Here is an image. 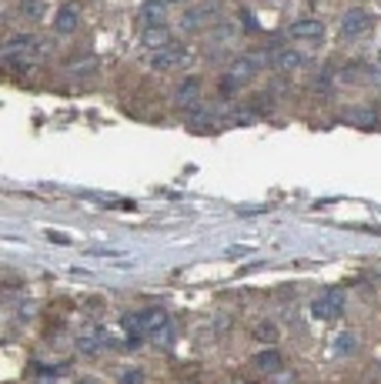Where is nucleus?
Wrapping results in <instances>:
<instances>
[{
	"instance_id": "8",
	"label": "nucleus",
	"mask_w": 381,
	"mask_h": 384,
	"mask_svg": "<svg viewBox=\"0 0 381 384\" xmlns=\"http://www.w3.org/2000/svg\"><path fill=\"white\" fill-rule=\"evenodd\" d=\"M288 37L291 40H308V44H315V40L325 37V24L318 20V17H305V20H294L288 27Z\"/></svg>"
},
{
	"instance_id": "14",
	"label": "nucleus",
	"mask_w": 381,
	"mask_h": 384,
	"mask_svg": "<svg viewBox=\"0 0 381 384\" xmlns=\"http://www.w3.org/2000/svg\"><path fill=\"white\" fill-rule=\"evenodd\" d=\"M140 20H144V27L167 24V0H144V7H140Z\"/></svg>"
},
{
	"instance_id": "19",
	"label": "nucleus",
	"mask_w": 381,
	"mask_h": 384,
	"mask_svg": "<svg viewBox=\"0 0 381 384\" xmlns=\"http://www.w3.org/2000/svg\"><path fill=\"white\" fill-rule=\"evenodd\" d=\"M20 13H24L27 20H40V17H44V4H40V0H24V4H20Z\"/></svg>"
},
{
	"instance_id": "10",
	"label": "nucleus",
	"mask_w": 381,
	"mask_h": 384,
	"mask_svg": "<svg viewBox=\"0 0 381 384\" xmlns=\"http://www.w3.org/2000/svg\"><path fill=\"white\" fill-rule=\"evenodd\" d=\"M140 40H144V47L147 51H164V47H174V37H171V27L161 24V27H144V34H140Z\"/></svg>"
},
{
	"instance_id": "13",
	"label": "nucleus",
	"mask_w": 381,
	"mask_h": 384,
	"mask_svg": "<svg viewBox=\"0 0 381 384\" xmlns=\"http://www.w3.org/2000/svg\"><path fill=\"white\" fill-rule=\"evenodd\" d=\"M271 67H274L278 74H291V70H298V67H305V54L294 51V47H284V51L274 54Z\"/></svg>"
},
{
	"instance_id": "7",
	"label": "nucleus",
	"mask_w": 381,
	"mask_h": 384,
	"mask_svg": "<svg viewBox=\"0 0 381 384\" xmlns=\"http://www.w3.org/2000/svg\"><path fill=\"white\" fill-rule=\"evenodd\" d=\"M341 304H344L341 291H325L318 301H311V314H315V318L331 321V318H338V314H341Z\"/></svg>"
},
{
	"instance_id": "31",
	"label": "nucleus",
	"mask_w": 381,
	"mask_h": 384,
	"mask_svg": "<svg viewBox=\"0 0 381 384\" xmlns=\"http://www.w3.org/2000/svg\"><path fill=\"white\" fill-rule=\"evenodd\" d=\"M224 384H234V381H224Z\"/></svg>"
},
{
	"instance_id": "5",
	"label": "nucleus",
	"mask_w": 381,
	"mask_h": 384,
	"mask_svg": "<svg viewBox=\"0 0 381 384\" xmlns=\"http://www.w3.org/2000/svg\"><path fill=\"white\" fill-rule=\"evenodd\" d=\"M371 30V13L365 7H355V11H348L341 17V37L355 40V37H365Z\"/></svg>"
},
{
	"instance_id": "22",
	"label": "nucleus",
	"mask_w": 381,
	"mask_h": 384,
	"mask_svg": "<svg viewBox=\"0 0 381 384\" xmlns=\"http://www.w3.org/2000/svg\"><path fill=\"white\" fill-rule=\"evenodd\" d=\"M171 337H174V328L167 324L164 331H157V334H154V337H151V341H154V345H171Z\"/></svg>"
},
{
	"instance_id": "11",
	"label": "nucleus",
	"mask_w": 381,
	"mask_h": 384,
	"mask_svg": "<svg viewBox=\"0 0 381 384\" xmlns=\"http://www.w3.org/2000/svg\"><path fill=\"white\" fill-rule=\"evenodd\" d=\"M171 318H167L164 307H147V311H140V328H144V337H154L157 331H164Z\"/></svg>"
},
{
	"instance_id": "16",
	"label": "nucleus",
	"mask_w": 381,
	"mask_h": 384,
	"mask_svg": "<svg viewBox=\"0 0 381 384\" xmlns=\"http://www.w3.org/2000/svg\"><path fill=\"white\" fill-rule=\"evenodd\" d=\"M358 351V337L351 331H338L331 337V354L334 358H348V354H355Z\"/></svg>"
},
{
	"instance_id": "6",
	"label": "nucleus",
	"mask_w": 381,
	"mask_h": 384,
	"mask_svg": "<svg viewBox=\"0 0 381 384\" xmlns=\"http://www.w3.org/2000/svg\"><path fill=\"white\" fill-rule=\"evenodd\" d=\"M174 104L181 111H190L201 104V77H184L178 87H174Z\"/></svg>"
},
{
	"instance_id": "9",
	"label": "nucleus",
	"mask_w": 381,
	"mask_h": 384,
	"mask_svg": "<svg viewBox=\"0 0 381 384\" xmlns=\"http://www.w3.org/2000/svg\"><path fill=\"white\" fill-rule=\"evenodd\" d=\"M77 354H97L104 345H107V334H104L101 324H94V328H84V331L77 334Z\"/></svg>"
},
{
	"instance_id": "18",
	"label": "nucleus",
	"mask_w": 381,
	"mask_h": 384,
	"mask_svg": "<svg viewBox=\"0 0 381 384\" xmlns=\"http://www.w3.org/2000/svg\"><path fill=\"white\" fill-rule=\"evenodd\" d=\"M94 67H97V61H94L90 54H80V57H71V61L64 64V70H67V74H90Z\"/></svg>"
},
{
	"instance_id": "4",
	"label": "nucleus",
	"mask_w": 381,
	"mask_h": 384,
	"mask_svg": "<svg viewBox=\"0 0 381 384\" xmlns=\"http://www.w3.org/2000/svg\"><path fill=\"white\" fill-rule=\"evenodd\" d=\"M258 70H261V61H258V57H234L231 67L224 70V77H228L234 87H241V84H251Z\"/></svg>"
},
{
	"instance_id": "15",
	"label": "nucleus",
	"mask_w": 381,
	"mask_h": 384,
	"mask_svg": "<svg viewBox=\"0 0 381 384\" xmlns=\"http://www.w3.org/2000/svg\"><path fill=\"white\" fill-rule=\"evenodd\" d=\"M77 24H80V11H77V4H64L61 11H57V20H54L57 34H74Z\"/></svg>"
},
{
	"instance_id": "2",
	"label": "nucleus",
	"mask_w": 381,
	"mask_h": 384,
	"mask_svg": "<svg viewBox=\"0 0 381 384\" xmlns=\"http://www.w3.org/2000/svg\"><path fill=\"white\" fill-rule=\"evenodd\" d=\"M190 61H194V54H190L188 47L174 44V47H164V51L154 54L151 67L154 70H161V74H167V70H184V67H190Z\"/></svg>"
},
{
	"instance_id": "28",
	"label": "nucleus",
	"mask_w": 381,
	"mask_h": 384,
	"mask_svg": "<svg viewBox=\"0 0 381 384\" xmlns=\"http://www.w3.org/2000/svg\"><path fill=\"white\" fill-rule=\"evenodd\" d=\"M231 381H234V384H248V381H244V378H231Z\"/></svg>"
},
{
	"instance_id": "26",
	"label": "nucleus",
	"mask_w": 381,
	"mask_h": 384,
	"mask_svg": "<svg viewBox=\"0 0 381 384\" xmlns=\"http://www.w3.org/2000/svg\"><path fill=\"white\" fill-rule=\"evenodd\" d=\"M171 4H174V7H181V4H188V0H167V7H171Z\"/></svg>"
},
{
	"instance_id": "24",
	"label": "nucleus",
	"mask_w": 381,
	"mask_h": 384,
	"mask_svg": "<svg viewBox=\"0 0 381 384\" xmlns=\"http://www.w3.org/2000/svg\"><path fill=\"white\" fill-rule=\"evenodd\" d=\"M291 381H294V374H291V371H284V368H281V371L274 374V381H271V384H291Z\"/></svg>"
},
{
	"instance_id": "27",
	"label": "nucleus",
	"mask_w": 381,
	"mask_h": 384,
	"mask_svg": "<svg viewBox=\"0 0 381 384\" xmlns=\"http://www.w3.org/2000/svg\"><path fill=\"white\" fill-rule=\"evenodd\" d=\"M74 384H94V381H90V378H80V381H74Z\"/></svg>"
},
{
	"instance_id": "23",
	"label": "nucleus",
	"mask_w": 381,
	"mask_h": 384,
	"mask_svg": "<svg viewBox=\"0 0 381 384\" xmlns=\"http://www.w3.org/2000/svg\"><path fill=\"white\" fill-rule=\"evenodd\" d=\"M234 90H238V87L231 84L228 77H221V84H217V94H221V97H234Z\"/></svg>"
},
{
	"instance_id": "3",
	"label": "nucleus",
	"mask_w": 381,
	"mask_h": 384,
	"mask_svg": "<svg viewBox=\"0 0 381 384\" xmlns=\"http://www.w3.org/2000/svg\"><path fill=\"white\" fill-rule=\"evenodd\" d=\"M217 17H221V4L207 0V4H201V7H188L184 17H181V27H184V30H201V27L214 24Z\"/></svg>"
},
{
	"instance_id": "12",
	"label": "nucleus",
	"mask_w": 381,
	"mask_h": 384,
	"mask_svg": "<svg viewBox=\"0 0 381 384\" xmlns=\"http://www.w3.org/2000/svg\"><path fill=\"white\" fill-rule=\"evenodd\" d=\"M284 368V354H281L278 347H265L261 354H254V371L261 374H278Z\"/></svg>"
},
{
	"instance_id": "1",
	"label": "nucleus",
	"mask_w": 381,
	"mask_h": 384,
	"mask_svg": "<svg viewBox=\"0 0 381 384\" xmlns=\"http://www.w3.org/2000/svg\"><path fill=\"white\" fill-rule=\"evenodd\" d=\"M51 40L37 37V34H20V37L7 40L4 47H0V57L7 61V64H34V61H47L51 57Z\"/></svg>"
},
{
	"instance_id": "25",
	"label": "nucleus",
	"mask_w": 381,
	"mask_h": 384,
	"mask_svg": "<svg viewBox=\"0 0 381 384\" xmlns=\"http://www.w3.org/2000/svg\"><path fill=\"white\" fill-rule=\"evenodd\" d=\"M90 254H97V257H121L117 251H101V247H90Z\"/></svg>"
},
{
	"instance_id": "30",
	"label": "nucleus",
	"mask_w": 381,
	"mask_h": 384,
	"mask_svg": "<svg viewBox=\"0 0 381 384\" xmlns=\"http://www.w3.org/2000/svg\"><path fill=\"white\" fill-rule=\"evenodd\" d=\"M378 61H381V51H378Z\"/></svg>"
},
{
	"instance_id": "21",
	"label": "nucleus",
	"mask_w": 381,
	"mask_h": 384,
	"mask_svg": "<svg viewBox=\"0 0 381 384\" xmlns=\"http://www.w3.org/2000/svg\"><path fill=\"white\" fill-rule=\"evenodd\" d=\"M348 120H355V124H365V128H371V124H375V114H371V111H348Z\"/></svg>"
},
{
	"instance_id": "17",
	"label": "nucleus",
	"mask_w": 381,
	"mask_h": 384,
	"mask_svg": "<svg viewBox=\"0 0 381 384\" xmlns=\"http://www.w3.org/2000/svg\"><path fill=\"white\" fill-rule=\"evenodd\" d=\"M251 334H254V341H261V345H278L281 328L274 324V321H261V324H258Z\"/></svg>"
},
{
	"instance_id": "20",
	"label": "nucleus",
	"mask_w": 381,
	"mask_h": 384,
	"mask_svg": "<svg viewBox=\"0 0 381 384\" xmlns=\"http://www.w3.org/2000/svg\"><path fill=\"white\" fill-rule=\"evenodd\" d=\"M144 381H147V374L140 371V368H131V371L121 374V381L117 384H144Z\"/></svg>"
},
{
	"instance_id": "29",
	"label": "nucleus",
	"mask_w": 381,
	"mask_h": 384,
	"mask_svg": "<svg viewBox=\"0 0 381 384\" xmlns=\"http://www.w3.org/2000/svg\"><path fill=\"white\" fill-rule=\"evenodd\" d=\"M378 371H381V361H378Z\"/></svg>"
}]
</instances>
